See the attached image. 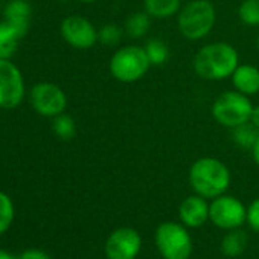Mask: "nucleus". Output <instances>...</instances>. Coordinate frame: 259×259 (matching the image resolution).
<instances>
[{"label": "nucleus", "mask_w": 259, "mask_h": 259, "mask_svg": "<svg viewBox=\"0 0 259 259\" xmlns=\"http://www.w3.org/2000/svg\"><path fill=\"white\" fill-rule=\"evenodd\" d=\"M217 22V11L209 0H189L177 14V26L180 34L197 41L207 37Z\"/></svg>", "instance_id": "3"}, {"label": "nucleus", "mask_w": 259, "mask_h": 259, "mask_svg": "<svg viewBox=\"0 0 259 259\" xmlns=\"http://www.w3.org/2000/svg\"><path fill=\"white\" fill-rule=\"evenodd\" d=\"M13 220H14L13 200L5 192H0V233H4L10 229Z\"/></svg>", "instance_id": "24"}, {"label": "nucleus", "mask_w": 259, "mask_h": 259, "mask_svg": "<svg viewBox=\"0 0 259 259\" xmlns=\"http://www.w3.org/2000/svg\"><path fill=\"white\" fill-rule=\"evenodd\" d=\"M151 67L144 46L128 45L117 49L110 58V73L119 82H136L142 79Z\"/></svg>", "instance_id": "4"}, {"label": "nucleus", "mask_w": 259, "mask_h": 259, "mask_svg": "<svg viewBox=\"0 0 259 259\" xmlns=\"http://www.w3.org/2000/svg\"><path fill=\"white\" fill-rule=\"evenodd\" d=\"M182 10V0H144V11L151 19H171Z\"/></svg>", "instance_id": "15"}, {"label": "nucleus", "mask_w": 259, "mask_h": 259, "mask_svg": "<svg viewBox=\"0 0 259 259\" xmlns=\"http://www.w3.org/2000/svg\"><path fill=\"white\" fill-rule=\"evenodd\" d=\"M52 130L61 141H70V139H73V136L76 133V123L72 116L61 113L54 117Z\"/></svg>", "instance_id": "21"}, {"label": "nucleus", "mask_w": 259, "mask_h": 259, "mask_svg": "<svg viewBox=\"0 0 259 259\" xmlns=\"http://www.w3.org/2000/svg\"><path fill=\"white\" fill-rule=\"evenodd\" d=\"M256 46H257V51H259V37H257V41H256Z\"/></svg>", "instance_id": "31"}, {"label": "nucleus", "mask_w": 259, "mask_h": 259, "mask_svg": "<svg viewBox=\"0 0 259 259\" xmlns=\"http://www.w3.org/2000/svg\"><path fill=\"white\" fill-rule=\"evenodd\" d=\"M188 2H189V0H188Z\"/></svg>", "instance_id": "32"}, {"label": "nucleus", "mask_w": 259, "mask_h": 259, "mask_svg": "<svg viewBox=\"0 0 259 259\" xmlns=\"http://www.w3.org/2000/svg\"><path fill=\"white\" fill-rule=\"evenodd\" d=\"M123 35V29L116 23H107L98 31V41L104 46H116Z\"/></svg>", "instance_id": "23"}, {"label": "nucleus", "mask_w": 259, "mask_h": 259, "mask_svg": "<svg viewBox=\"0 0 259 259\" xmlns=\"http://www.w3.org/2000/svg\"><path fill=\"white\" fill-rule=\"evenodd\" d=\"M247 224L259 233V198L253 200L247 207Z\"/></svg>", "instance_id": "25"}, {"label": "nucleus", "mask_w": 259, "mask_h": 259, "mask_svg": "<svg viewBox=\"0 0 259 259\" xmlns=\"http://www.w3.org/2000/svg\"><path fill=\"white\" fill-rule=\"evenodd\" d=\"M247 233L239 230V229H233L229 230V233L223 238L221 241V251L223 254L229 256V257H238L244 253L245 247H247Z\"/></svg>", "instance_id": "18"}, {"label": "nucleus", "mask_w": 259, "mask_h": 259, "mask_svg": "<svg viewBox=\"0 0 259 259\" xmlns=\"http://www.w3.org/2000/svg\"><path fill=\"white\" fill-rule=\"evenodd\" d=\"M150 28H151V17L145 11H139L126 17L123 25V32L130 38L136 40V38H144L148 34Z\"/></svg>", "instance_id": "17"}, {"label": "nucleus", "mask_w": 259, "mask_h": 259, "mask_svg": "<svg viewBox=\"0 0 259 259\" xmlns=\"http://www.w3.org/2000/svg\"><path fill=\"white\" fill-rule=\"evenodd\" d=\"M79 2H84V4H92V2H96V0H79Z\"/></svg>", "instance_id": "30"}, {"label": "nucleus", "mask_w": 259, "mask_h": 259, "mask_svg": "<svg viewBox=\"0 0 259 259\" xmlns=\"http://www.w3.org/2000/svg\"><path fill=\"white\" fill-rule=\"evenodd\" d=\"M209 220L223 230L239 229L247 221V207L232 195H220L209 204Z\"/></svg>", "instance_id": "7"}, {"label": "nucleus", "mask_w": 259, "mask_h": 259, "mask_svg": "<svg viewBox=\"0 0 259 259\" xmlns=\"http://www.w3.org/2000/svg\"><path fill=\"white\" fill-rule=\"evenodd\" d=\"M25 98L20 69L10 60H0V108H16Z\"/></svg>", "instance_id": "9"}, {"label": "nucleus", "mask_w": 259, "mask_h": 259, "mask_svg": "<svg viewBox=\"0 0 259 259\" xmlns=\"http://www.w3.org/2000/svg\"><path fill=\"white\" fill-rule=\"evenodd\" d=\"M251 156H253L254 163L259 166V138H257V141L254 142V145H253V148H251Z\"/></svg>", "instance_id": "28"}, {"label": "nucleus", "mask_w": 259, "mask_h": 259, "mask_svg": "<svg viewBox=\"0 0 259 259\" xmlns=\"http://www.w3.org/2000/svg\"><path fill=\"white\" fill-rule=\"evenodd\" d=\"M195 73L206 81H221L233 75L239 66V55L236 49L224 41H213L204 45L192 61Z\"/></svg>", "instance_id": "1"}, {"label": "nucleus", "mask_w": 259, "mask_h": 259, "mask_svg": "<svg viewBox=\"0 0 259 259\" xmlns=\"http://www.w3.org/2000/svg\"><path fill=\"white\" fill-rule=\"evenodd\" d=\"M142 248V238L133 227H119L105 241L107 259H136Z\"/></svg>", "instance_id": "10"}, {"label": "nucleus", "mask_w": 259, "mask_h": 259, "mask_svg": "<svg viewBox=\"0 0 259 259\" xmlns=\"http://www.w3.org/2000/svg\"><path fill=\"white\" fill-rule=\"evenodd\" d=\"M189 185L192 191L207 200H213L230 186L229 168L215 157H200L189 168Z\"/></svg>", "instance_id": "2"}, {"label": "nucleus", "mask_w": 259, "mask_h": 259, "mask_svg": "<svg viewBox=\"0 0 259 259\" xmlns=\"http://www.w3.org/2000/svg\"><path fill=\"white\" fill-rule=\"evenodd\" d=\"M253 104L247 95L239 93L238 90H227L218 95L212 104L213 119L227 128H235L241 123L250 120Z\"/></svg>", "instance_id": "6"}, {"label": "nucleus", "mask_w": 259, "mask_h": 259, "mask_svg": "<svg viewBox=\"0 0 259 259\" xmlns=\"http://www.w3.org/2000/svg\"><path fill=\"white\" fill-rule=\"evenodd\" d=\"M31 13H32V8L26 0H11L5 7L4 20L10 23L23 37L29 29Z\"/></svg>", "instance_id": "13"}, {"label": "nucleus", "mask_w": 259, "mask_h": 259, "mask_svg": "<svg viewBox=\"0 0 259 259\" xmlns=\"http://www.w3.org/2000/svg\"><path fill=\"white\" fill-rule=\"evenodd\" d=\"M250 122L259 130V105H253L251 116H250Z\"/></svg>", "instance_id": "27"}, {"label": "nucleus", "mask_w": 259, "mask_h": 259, "mask_svg": "<svg viewBox=\"0 0 259 259\" xmlns=\"http://www.w3.org/2000/svg\"><path fill=\"white\" fill-rule=\"evenodd\" d=\"M22 35L5 20L0 22V60H10L20 43Z\"/></svg>", "instance_id": "16"}, {"label": "nucleus", "mask_w": 259, "mask_h": 259, "mask_svg": "<svg viewBox=\"0 0 259 259\" xmlns=\"http://www.w3.org/2000/svg\"><path fill=\"white\" fill-rule=\"evenodd\" d=\"M144 49L148 55L151 66H162L169 58V48L160 38H150L144 45Z\"/></svg>", "instance_id": "20"}, {"label": "nucleus", "mask_w": 259, "mask_h": 259, "mask_svg": "<svg viewBox=\"0 0 259 259\" xmlns=\"http://www.w3.org/2000/svg\"><path fill=\"white\" fill-rule=\"evenodd\" d=\"M0 259H14L10 253H7L5 250H2L0 248Z\"/></svg>", "instance_id": "29"}, {"label": "nucleus", "mask_w": 259, "mask_h": 259, "mask_svg": "<svg viewBox=\"0 0 259 259\" xmlns=\"http://www.w3.org/2000/svg\"><path fill=\"white\" fill-rule=\"evenodd\" d=\"M257 138H259V130L250 120L232 128V139L241 148L251 150L254 142L257 141Z\"/></svg>", "instance_id": "19"}, {"label": "nucleus", "mask_w": 259, "mask_h": 259, "mask_svg": "<svg viewBox=\"0 0 259 259\" xmlns=\"http://www.w3.org/2000/svg\"><path fill=\"white\" fill-rule=\"evenodd\" d=\"M154 242L163 259H189L194 248L186 226L174 221H165L157 226Z\"/></svg>", "instance_id": "5"}, {"label": "nucleus", "mask_w": 259, "mask_h": 259, "mask_svg": "<svg viewBox=\"0 0 259 259\" xmlns=\"http://www.w3.org/2000/svg\"><path fill=\"white\" fill-rule=\"evenodd\" d=\"M61 37L75 49H90L98 43V29L95 25L81 16H69L61 22Z\"/></svg>", "instance_id": "11"}, {"label": "nucleus", "mask_w": 259, "mask_h": 259, "mask_svg": "<svg viewBox=\"0 0 259 259\" xmlns=\"http://www.w3.org/2000/svg\"><path fill=\"white\" fill-rule=\"evenodd\" d=\"M230 78L233 89L239 93L247 96L259 93V69L256 66L239 64Z\"/></svg>", "instance_id": "14"}, {"label": "nucleus", "mask_w": 259, "mask_h": 259, "mask_svg": "<svg viewBox=\"0 0 259 259\" xmlns=\"http://www.w3.org/2000/svg\"><path fill=\"white\" fill-rule=\"evenodd\" d=\"M17 259H51L48 253H45L43 250H37V248H32V250H26L23 251Z\"/></svg>", "instance_id": "26"}, {"label": "nucleus", "mask_w": 259, "mask_h": 259, "mask_svg": "<svg viewBox=\"0 0 259 259\" xmlns=\"http://www.w3.org/2000/svg\"><path fill=\"white\" fill-rule=\"evenodd\" d=\"M179 217L182 224L191 229H198L209 221V203L207 198L195 194L186 197L179 207Z\"/></svg>", "instance_id": "12"}, {"label": "nucleus", "mask_w": 259, "mask_h": 259, "mask_svg": "<svg viewBox=\"0 0 259 259\" xmlns=\"http://www.w3.org/2000/svg\"><path fill=\"white\" fill-rule=\"evenodd\" d=\"M32 108L45 117H55L66 111L67 96L64 90L54 82H37L29 95Z\"/></svg>", "instance_id": "8"}, {"label": "nucleus", "mask_w": 259, "mask_h": 259, "mask_svg": "<svg viewBox=\"0 0 259 259\" xmlns=\"http://www.w3.org/2000/svg\"><path fill=\"white\" fill-rule=\"evenodd\" d=\"M238 17L247 26H259V0H242Z\"/></svg>", "instance_id": "22"}]
</instances>
